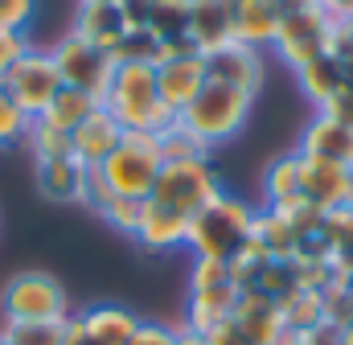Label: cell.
Here are the masks:
<instances>
[{
  "instance_id": "32",
  "label": "cell",
  "mask_w": 353,
  "mask_h": 345,
  "mask_svg": "<svg viewBox=\"0 0 353 345\" xmlns=\"http://www.w3.org/2000/svg\"><path fill=\"white\" fill-rule=\"evenodd\" d=\"M157 50H161V41H157L148 29H128V33L119 37V46L111 50V62H115V66H123V62L157 66Z\"/></svg>"
},
{
  "instance_id": "27",
  "label": "cell",
  "mask_w": 353,
  "mask_h": 345,
  "mask_svg": "<svg viewBox=\"0 0 353 345\" xmlns=\"http://www.w3.org/2000/svg\"><path fill=\"white\" fill-rule=\"evenodd\" d=\"M263 197L267 206H279L288 197H300V152L275 157L263 172Z\"/></svg>"
},
{
  "instance_id": "47",
  "label": "cell",
  "mask_w": 353,
  "mask_h": 345,
  "mask_svg": "<svg viewBox=\"0 0 353 345\" xmlns=\"http://www.w3.org/2000/svg\"><path fill=\"white\" fill-rule=\"evenodd\" d=\"M176 329H181V342H176V345H205L201 333H193V329H185V325H176Z\"/></svg>"
},
{
  "instance_id": "23",
  "label": "cell",
  "mask_w": 353,
  "mask_h": 345,
  "mask_svg": "<svg viewBox=\"0 0 353 345\" xmlns=\"http://www.w3.org/2000/svg\"><path fill=\"white\" fill-rule=\"evenodd\" d=\"M321 239L329 247V271L333 284H350L353 275V210H329L321 222Z\"/></svg>"
},
{
  "instance_id": "10",
  "label": "cell",
  "mask_w": 353,
  "mask_h": 345,
  "mask_svg": "<svg viewBox=\"0 0 353 345\" xmlns=\"http://www.w3.org/2000/svg\"><path fill=\"white\" fill-rule=\"evenodd\" d=\"M205 58V79L210 83H222V86H234L243 95H259L263 86V54L251 50V46H239V41H226L222 50L214 54H201Z\"/></svg>"
},
{
  "instance_id": "40",
  "label": "cell",
  "mask_w": 353,
  "mask_h": 345,
  "mask_svg": "<svg viewBox=\"0 0 353 345\" xmlns=\"http://www.w3.org/2000/svg\"><path fill=\"white\" fill-rule=\"evenodd\" d=\"M33 46H29V33H4L0 29V75L17 62V58H25Z\"/></svg>"
},
{
  "instance_id": "17",
  "label": "cell",
  "mask_w": 353,
  "mask_h": 345,
  "mask_svg": "<svg viewBox=\"0 0 353 345\" xmlns=\"http://www.w3.org/2000/svg\"><path fill=\"white\" fill-rule=\"evenodd\" d=\"M210 83L205 79V58H181V62H165L157 66V90H161V103L173 107L176 115L197 99V90Z\"/></svg>"
},
{
  "instance_id": "33",
  "label": "cell",
  "mask_w": 353,
  "mask_h": 345,
  "mask_svg": "<svg viewBox=\"0 0 353 345\" xmlns=\"http://www.w3.org/2000/svg\"><path fill=\"white\" fill-rule=\"evenodd\" d=\"M25 144H29L33 161H58V157H70V136H62V132H54V128H46V124H37V119H33Z\"/></svg>"
},
{
  "instance_id": "44",
  "label": "cell",
  "mask_w": 353,
  "mask_h": 345,
  "mask_svg": "<svg viewBox=\"0 0 353 345\" xmlns=\"http://www.w3.org/2000/svg\"><path fill=\"white\" fill-rule=\"evenodd\" d=\"M201 337H205V345H251L239 329H234V325H230V321H226V325H218V329H210V333H201Z\"/></svg>"
},
{
  "instance_id": "55",
  "label": "cell",
  "mask_w": 353,
  "mask_h": 345,
  "mask_svg": "<svg viewBox=\"0 0 353 345\" xmlns=\"http://www.w3.org/2000/svg\"><path fill=\"white\" fill-rule=\"evenodd\" d=\"M279 4H283V0H279Z\"/></svg>"
},
{
  "instance_id": "6",
  "label": "cell",
  "mask_w": 353,
  "mask_h": 345,
  "mask_svg": "<svg viewBox=\"0 0 353 345\" xmlns=\"http://www.w3.org/2000/svg\"><path fill=\"white\" fill-rule=\"evenodd\" d=\"M222 193V177L210 165V157H197V161H173V165H161V177L152 185V197L157 206L176 210L185 218L201 214L214 197Z\"/></svg>"
},
{
  "instance_id": "20",
  "label": "cell",
  "mask_w": 353,
  "mask_h": 345,
  "mask_svg": "<svg viewBox=\"0 0 353 345\" xmlns=\"http://www.w3.org/2000/svg\"><path fill=\"white\" fill-rule=\"evenodd\" d=\"M79 321L90 345H128L140 329V317L119 304H90L87 313H79Z\"/></svg>"
},
{
  "instance_id": "15",
  "label": "cell",
  "mask_w": 353,
  "mask_h": 345,
  "mask_svg": "<svg viewBox=\"0 0 353 345\" xmlns=\"http://www.w3.org/2000/svg\"><path fill=\"white\" fill-rule=\"evenodd\" d=\"M123 140V128L115 124V115L107 107H99L90 119H83L74 132H70V152L87 165V169H99Z\"/></svg>"
},
{
  "instance_id": "13",
  "label": "cell",
  "mask_w": 353,
  "mask_h": 345,
  "mask_svg": "<svg viewBox=\"0 0 353 345\" xmlns=\"http://www.w3.org/2000/svg\"><path fill=\"white\" fill-rule=\"evenodd\" d=\"M283 4L279 0H239L230 8V41L251 46L263 54V46H275Z\"/></svg>"
},
{
  "instance_id": "3",
  "label": "cell",
  "mask_w": 353,
  "mask_h": 345,
  "mask_svg": "<svg viewBox=\"0 0 353 345\" xmlns=\"http://www.w3.org/2000/svg\"><path fill=\"white\" fill-rule=\"evenodd\" d=\"M161 140L148 136V132H123L119 148L99 165L107 189L115 197H132V201H148L152 197V185L161 177Z\"/></svg>"
},
{
  "instance_id": "38",
  "label": "cell",
  "mask_w": 353,
  "mask_h": 345,
  "mask_svg": "<svg viewBox=\"0 0 353 345\" xmlns=\"http://www.w3.org/2000/svg\"><path fill=\"white\" fill-rule=\"evenodd\" d=\"M181 342V329L176 325H161V321H140L136 337L128 345H176Z\"/></svg>"
},
{
  "instance_id": "5",
  "label": "cell",
  "mask_w": 353,
  "mask_h": 345,
  "mask_svg": "<svg viewBox=\"0 0 353 345\" xmlns=\"http://www.w3.org/2000/svg\"><path fill=\"white\" fill-rule=\"evenodd\" d=\"M333 25L337 21L321 8V0H283V17H279V33H275L271 50L296 75L300 66H308L312 58H321L329 50Z\"/></svg>"
},
{
  "instance_id": "28",
  "label": "cell",
  "mask_w": 353,
  "mask_h": 345,
  "mask_svg": "<svg viewBox=\"0 0 353 345\" xmlns=\"http://www.w3.org/2000/svg\"><path fill=\"white\" fill-rule=\"evenodd\" d=\"M251 239H255L271 259H292L296 255V247H300V235H296L279 214H271V210H259V218H255V235H251Z\"/></svg>"
},
{
  "instance_id": "8",
  "label": "cell",
  "mask_w": 353,
  "mask_h": 345,
  "mask_svg": "<svg viewBox=\"0 0 353 345\" xmlns=\"http://www.w3.org/2000/svg\"><path fill=\"white\" fill-rule=\"evenodd\" d=\"M0 86H4V95H8L29 119H37V115L50 107V99L62 90V75H58V66H54V54L33 46L25 58H17V62L0 75Z\"/></svg>"
},
{
  "instance_id": "1",
  "label": "cell",
  "mask_w": 353,
  "mask_h": 345,
  "mask_svg": "<svg viewBox=\"0 0 353 345\" xmlns=\"http://www.w3.org/2000/svg\"><path fill=\"white\" fill-rule=\"evenodd\" d=\"M103 107L115 115V124H119L123 132H148V136H165L176 119H181L173 107L161 103L157 66H144V62H123V66H115L111 86H107V95H103Z\"/></svg>"
},
{
  "instance_id": "4",
  "label": "cell",
  "mask_w": 353,
  "mask_h": 345,
  "mask_svg": "<svg viewBox=\"0 0 353 345\" xmlns=\"http://www.w3.org/2000/svg\"><path fill=\"white\" fill-rule=\"evenodd\" d=\"M251 95L234 90V86H222V83H205L197 90V99L181 111V128H189L201 144H226L230 136L243 132L247 115H251Z\"/></svg>"
},
{
  "instance_id": "51",
  "label": "cell",
  "mask_w": 353,
  "mask_h": 345,
  "mask_svg": "<svg viewBox=\"0 0 353 345\" xmlns=\"http://www.w3.org/2000/svg\"><path fill=\"white\" fill-rule=\"evenodd\" d=\"M79 4H115V0H79Z\"/></svg>"
},
{
  "instance_id": "49",
  "label": "cell",
  "mask_w": 353,
  "mask_h": 345,
  "mask_svg": "<svg viewBox=\"0 0 353 345\" xmlns=\"http://www.w3.org/2000/svg\"><path fill=\"white\" fill-rule=\"evenodd\" d=\"M271 345H296V333H292V329H283V333H279Z\"/></svg>"
},
{
  "instance_id": "2",
  "label": "cell",
  "mask_w": 353,
  "mask_h": 345,
  "mask_svg": "<svg viewBox=\"0 0 353 345\" xmlns=\"http://www.w3.org/2000/svg\"><path fill=\"white\" fill-rule=\"evenodd\" d=\"M255 218H259V210L251 201H243V197H234V193L222 189L201 214H193L185 247L193 251V259H214V263L230 267L234 259L243 255V247L251 243Z\"/></svg>"
},
{
  "instance_id": "56",
  "label": "cell",
  "mask_w": 353,
  "mask_h": 345,
  "mask_svg": "<svg viewBox=\"0 0 353 345\" xmlns=\"http://www.w3.org/2000/svg\"><path fill=\"white\" fill-rule=\"evenodd\" d=\"M0 345H4V342H0Z\"/></svg>"
},
{
  "instance_id": "30",
  "label": "cell",
  "mask_w": 353,
  "mask_h": 345,
  "mask_svg": "<svg viewBox=\"0 0 353 345\" xmlns=\"http://www.w3.org/2000/svg\"><path fill=\"white\" fill-rule=\"evenodd\" d=\"M148 33L157 41L189 33V0H157L152 12H148Z\"/></svg>"
},
{
  "instance_id": "12",
  "label": "cell",
  "mask_w": 353,
  "mask_h": 345,
  "mask_svg": "<svg viewBox=\"0 0 353 345\" xmlns=\"http://www.w3.org/2000/svg\"><path fill=\"white\" fill-rule=\"evenodd\" d=\"M230 325L247 337L251 345H271L288 325H283V313H279V304L263 296L259 288H247V292H239V300H234V313H230Z\"/></svg>"
},
{
  "instance_id": "14",
  "label": "cell",
  "mask_w": 353,
  "mask_h": 345,
  "mask_svg": "<svg viewBox=\"0 0 353 345\" xmlns=\"http://www.w3.org/2000/svg\"><path fill=\"white\" fill-rule=\"evenodd\" d=\"M37 172V189L46 201H62V206H83L87 197V165L70 152V157H58V161H33Z\"/></svg>"
},
{
  "instance_id": "22",
  "label": "cell",
  "mask_w": 353,
  "mask_h": 345,
  "mask_svg": "<svg viewBox=\"0 0 353 345\" xmlns=\"http://www.w3.org/2000/svg\"><path fill=\"white\" fill-rule=\"evenodd\" d=\"M189 37L201 54H214L230 41V8L222 0H189Z\"/></svg>"
},
{
  "instance_id": "36",
  "label": "cell",
  "mask_w": 353,
  "mask_h": 345,
  "mask_svg": "<svg viewBox=\"0 0 353 345\" xmlns=\"http://www.w3.org/2000/svg\"><path fill=\"white\" fill-rule=\"evenodd\" d=\"M321 296H325V321H329V325H337V329L353 325V292H350V284H329Z\"/></svg>"
},
{
  "instance_id": "31",
  "label": "cell",
  "mask_w": 353,
  "mask_h": 345,
  "mask_svg": "<svg viewBox=\"0 0 353 345\" xmlns=\"http://www.w3.org/2000/svg\"><path fill=\"white\" fill-rule=\"evenodd\" d=\"M157 140H161V161H165V165H173V161H197V157H210V144H201L189 128H181V119H176L165 136H157Z\"/></svg>"
},
{
  "instance_id": "26",
  "label": "cell",
  "mask_w": 353,
  "mask_h": 345,
  "mask_svg": "<svg viewBox=\"0 0 353 345\" xmlns=\"http://www.w3.org/2000/svg\"><path fill=\"white\" fill-rule=\"evenodd\" d=\"M275 304H279L283 325H288L292 333H304V329H312V325L325 321V296L312 292V288H296L292 296H283V300H275Z\"/></svg>"
},
{
  "instance_id": "18",
  "label": "cell",
  "mask_w": 353,
  "mask_h": 345,
  "mask_svg": "<svg viewBox=\"0 0 353 345\" xmlns=\"http://www.w3.org/2000/svg\"><path fill=\"white\" fill-rule=\"evenodd\" d=\"M234 300H239L234 279H222V284H210V288H189V317H185V329L210 333V329L226 325L230 313H234Z\"/></svg>"
},
{
  "instance_id": "7",
  "label": "cell",
  "mask_w": 353,
  "mask_h": 345,
  "mask_svg": "<svg viewBox=\"0 0 353 345\" xmlns=\"http://www.w3.org/2000/svg\"><path fill=\"white\" fill-rule=\"evenodd\" d=\"M0 313L4 321H66L70 300L66 288L46 271H17L0 288Z\"/></svg>"
},
{
  "instance_id": "9",
  "label": "cell",
  "mask_w": 353,
  "mask_h": 345,
  "mask_svg": "<svg viewBox=\"0 0 353 345\" xmlns=\"http://www.w3.org/2000/svg\"><path fill=\"white\" fill-rule=\"evenodd\" d=\"M50 54H54L58 75H62V86H74V90L94 95V99L103 103V95H107V86H111V75H115L111 54H103L99 46L83 41L79 33H66Z\"/></svg>"
},
{
  "instance_id": "34",
  "label": "cell",
  "mask_w": 353,
  "mask_h": 345,
  "mask_svg": "<svg viewBox=\"0 0 353 345\" xmlns=\"http://www.w3.org/2000/svg\"><path fill=\"white\" fill-rule=\"evenodd\" d=\"M29 128H33V119L4 95V86H0V148H12V144H25V136H29Z\"/></svg>"
},
{
  "instance_id": "41",
  "label": "cell",
  "mask_w": 353,
  "mask_h": 345,
  "mask_svg": "<svg viewBox=\"0 0 353 345\" xmlns=\"http://www.w3.org/2000/svg\"><path fill=\"white\" fill-rule=\"evenodd\" d=\"M329 58H337L341 66L345 62H353V33H350V25L345 21H337L333 25V33H329V50H325Z\"/></svg>"
},
{
  "instance_id": "52",
  "label": "cell",
  "mask_w": 353,
  "mask_h": 345,
  "mask_svg": "<svg viewBox=\"0 0 353 345\" xmlns=\"http://www.w3.org/2000/svg\"><path fill=\"white\" fill-rule=\"evenodd\" d=\"M222 4H226V8H234V4H239V0H222Z\"/></svg>"
},
{
  "instance_id": "35",
  "label": "cell",
  "mask_w": 353,
  "mask_h": 345,
  "mask_svg": "<svg viewBox=\"0 0 353 345\" xmlns=\"http://www.w3.org/2000/svg\"><path fill=\"white\" fill-rule=\"evenodd\" d=\"M103 222H111L119 235H136V226H140V218H144V201H132V197H111L107 206H103V214H99Z\"/></svg>"
},
{
  "instance_id": "45",
  "label": "cell",
  "mask_w": 353,
  "mask_h": 345,
  "mask_svg": "<svg viewBox=\"0 0 353 345\" xmlns=\"http://www.w3.org/2000/svg\"><path fill=\"white\" fill-rule=\"evenodd\" d=\"M62 345H90V337L83 333V321L70 313V321H66V333H62Z\"/></svg>"
},
{
  "instance_id": "43",
  "label": "cell",
  "mask_w": 353,
  "mask_h": 345,
  "mask_svg": "<svg viewBox=\"0 0 353 345\" xmlns=\"http://www.w3.org/2000/svg\"><path fill=\"white\" fill-rule=\"evenodd\" d=\"M115 4H119L128 29H148V12H152L157 0H115Z\"/></svg>"
},
{
  "instance_id": "50",
  "label": "cell",
  "mask_w": 353,
  "mask_h": 345,
  "mask_svg": "<svg viewBox=\"0 0 353 345\" xmlns=\"http://www.w3.org/2000/svg\"><path fill=\"white\" fill-rule=\"evenodd\" d=\"M341 345H353V325H345V329H341Z\"/></svg>"
},
{
  "instance_id": "19",
  "label": "cell",
  "mask_w": 353,
  "mask_h": 345,
  "mask_svg": "<svg viewBox=\"0 0 353 345\" xmlns=\"http://www.w3.org/2000/svg\"><path fill=\"white\" fill-rule=\"evenodd\" d=\"M300 193L316 206V210H341L345 206V169L333 161H316V157H300Z\"/></svg>"
},
{
  "instance_id": "39",
  "label": "cell",
  "mask_w": 353,
  "mask_h": 345,
  "mask_svg": "<svg viewBox=\"0 0 353 345\" xmlns=\"http://www.w3.org/2000/svg\"><path fill=\"white\" fill-rule=\"evenodd\" d=\"M197 54H201V50L193 46V37L181 33V37L161 41V50H157V66H165V62H181V58H197Z\"/></svg>"
},
{
  "instance_id": "16",
  "label": "cell",
  "mask_w": 353,
  "mask_h": 345,
  "mask_svg": "<svg viewBox=\"0 0 353 345\" xmlns=\"http://www.w3.org/2000/svg\"><path fill=\"white\" fill-rule=\"evenodd\" d=\"M189 222L193 218H185L176 210H165L157 201H144V218H140V226H136L132 239L144 251H176V247L189 243Z\"/></svg>"
},
{
  "instance_id": "53",
  "label": "cell",
  "mask_w": 353,
  "mask_h": 345,
  "mask_svg": "<svg viewBox=\"0 0 353 345\" xmlns=\"http://www.w3.org/2000/svg\"><path fill=\"white\" fill-rule=\"evenodd\" d=\"M345 25H350V33H353V17H350V21H345Z\"/></svg>"
},
{
  "instance_id": "24",
  "label": "cell",
  "mask_w": 353,
  "mask_h": 345,
  "mask_svg": "<svg viewBox=\"0 0 353 345\" xmlns=\"http://www.w3.org/2000/svg\"><path fill=\"white\" fill-rule=\"evenodd\" d=\"M99 107H103V103H99L94 95H83V90H74V86H62V90L50 99V107L37 115V124H46V128L70 136V132H74L83 119H90Z\"/></svg>"
},
{
  "instance_id": "54",
  "label": "cell",
  "mask_w": 353,
  "mask_h": 345,
  "mask_svg": "<svg viewBox=\"0 0 353 345\" xmlns=\"http://www.w3.org/2000/svg\"><path fill=\"white\" fill-rule=\"evenodd\" d=\"M350 292H353V275H350Z\"/></svg>"
},
{
  "instance_id": "42",
  "label": "cell",
  "mask_w": 353,
  "mask_h": 345,
  "mask_svg": "<svg viewBox=\"0 0 353 345\" xmlns=\"http://www.w3.org/2000/svg\"><path fill=\"white\" fill-rule=\"evenodd\" d=\"M296 345H341V329H337V325H329V321H321V325H312V329L296 333Z\"/></svg>"
},
{
  "instance_id": "29",
  "label": "cell",
  "mask_w": 353,
  "mask_h": 345,
  "mask_svg": "<svg viewBox=\"0 0 353 345\" xmlns=\"http://www.w3.org/2000/svg\"><path fill=\"white\" fill-rule=\"evenodd\" d=\"M66 321H4L0 342L4 345H62Z\"/></svg>"
},
{
  "instance_id": "11",
  "label": "cell",
  "mask_w": 353,
  "mask_h": 345,
  "mask_svg": "<svg viewBox=\"0 0 353 345\" xmlns=\"http://www.w3.org/2000/svg\"><path fill=\"white\" fill-rule=\"evenodd\" d=\"M296 152H300V157H316V161H333V165L350 169L353 165V124L316 111V115L308 119V128H304Z\"/></svg>"
},
{
  "instance_id": "21",
  "label": "cell",
  "mask_w": 353,
  "mask_h": 345,
  "mask_svg": "<svg viewBox=\"0 0 353 345\" xmlns=\"http://www.w3.org/2000/svg\"><path fill=\"white\" fill-rule=\"evenodd\" d=\"M83 41L99 46L103 54H111L119 46V37L128 33V21L119 12V4H79V17H74V29Z\"/></svg>"
},
{
  "instance_id": "46",
  "label": "cell",
  "mask_w": 353,
  "mask_h": 345,
  "mask_svg": "<svg viewBox=\"0 0 353 345\" xmlns=\"http://www.w3.org/2000/svg\"><path fill=\"white\" fill-rule=\"evenodd\" d=\"M321 8H325L333 21H350L353 17V0H321Z\"/></svg>"
},
{
  "instance_id": "37",
  "label": "cell",
  "mask_w": 353,
  "mask_h": 345,
  "mask_svg": "<svg viewBox=\"0 0 353 345\" xmlns=\"http://www.w3.org/2000/svg\"><path fill=\"white\" fill-rule=\"evenodd\" d=\"M37 17V0H0V29L4 33H29Z\"/></svg>"
},
{
  "instance_id": "48",
  "label": "cell",
  "mask_w": 353,
  "mask_h": 345,
  "mask_svg": "<svg viewBox=\"0 0 353 345\" xmlns=\"http://www.w3.org/2000/svg\"><path fill=\"white\" fill-rule=\"evenodd\" d=\"M345 210H353V165L345 169Z\"/></svg>"
},
{
  "instance_id": "25",
  "label": "cell",
  "mask_w": 353,
  "mask_h": 345,
  "mask_svg": "<svg viewBox=\"0 0 353 345\" xmlns=\"http://www.w3.org/2000/svg\"><path fill=\"white\" fill-rule=\"evenodd\" d=\"M296 83H300V90H304L316 107H325V103L345 86V66H341L337 58L321 54V58H312L308 66H300V70H296Z\"/></svg>"
}]
</instances>
